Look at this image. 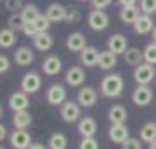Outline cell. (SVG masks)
Instances as JSON below:
<instances>
[{
    "instance_id": "obj_1",
    "label": "cell",
    "mask_w": 156,
    "mask_h": 149,
    "mask_svg": "<svg viewBox=\"0 0 156 149\" xmlns=\"http://www.w3.org/2000/svg\"><path fill=\"white\" fill-rule=\"evenodd\" d=\"M123 88H125V80L118 73L106 75L101 80V85H99V90H101V94H102V97H108V99L120 97L123 94Z\"/></svg>"
},
{
    "instance_id": "obj_2",
    "label": "cell",
    "mask_w": 156,
    "mask_h": 149,
    "mask_svg": "<svg viewBox=\"0 0 156 149\" xmlns=\"http://www.w3.org/2000/svg\"><path fill=\"white\" fill-rule=\"evenodd\" d=\"M132 76L137 85H149L154 80V66L149 62H140L139 66L134 68Z\"/></svg>"
},
{
    "instance_id": "obj_3",
    "label": "cell",
    "mask_w": 156,
    "mask_h": 149,
    "mask_svg": "<svg viewBox=\"0 0 156 149\" xmlns=\"http://www.w3.org/2000/svg\"><path fill=\"white\" fill-rule=\"evenodd\" d=\"M45 99H47V102L50 106H62L68 101V92H66V88H64V85L52 83L47 88V92H45Z\"/></svg>"
},
{
    "instance_id": "obj_4",
    "label": "cell",
    "mask_w": 156,
    "mask_h": 149,
    "mask_svg": "<svg viewBox=\"0 0 156 149\" xmlns=\"http://www.w3.org/2000/svg\"><path fill=\"white\" fill-rule=\"evenodd\" d=\"M62 122L66 123H75L80 122V116H82V106L78 104L76 101H66L59 109Z\"/></svg>"
},
{
    "instance_id": "obj_5",
    "label": "cell",
    "mask_w": 156,
    "mask_h": 149,
    "mask_svg": "<svg viewBox=\"0 0 156 149\" xmlns=\"http://www.w3.org/2000/svg\"><path fill=\"white\" fill-rule=\"evenodd\" d=\"M42 87V76L37 71H30L21 78V90L26 92L28 95L37 94Z\"/></svg>"
},
{
    "instance_id": "obj_6",
    "label": "cell",
    "mask_w": 156,
    "mask_h": 149,
    "mask_svg": "<svg viewBox=\"0 0 156 149\" xmlns=\"http://www.w3.org/2000/svg\"><path fill=\"white\" fill-rule=\"evenodd\" d=\"M9 142H11V146L14 149H28L33 144L28 130H19V128H14L9 133Z\"/></svg>"
},
{
    "instance_id": "obj_7",
    "label": "cell",
    "mask_w": 156,
    "mask_h": 149,
    "mask_svg": "<svg viewBox=\"0 0 156 149\" xmlns=\"http://www.w3.org/2000/svg\"><path fill=\"white\" fill-rule=\"evenodd\" d=\"M153 101V90L149 85H137L132 92V102L139 108H146Z\"/></svg>"
},
{
    "instance_id": "obj_8",
    "label": "cell",
    "mask_w": 156,
    "mask_h": 149,
    "mask_svg": "<svg viewBox=\"0 0 156 149\" xmlns=\"http://www.w3.org/2000/svg\"><path fill=\"white\" fill-rule=\"evenodd\" d=\"M87 21H89V26L94 31H104L109 26V16L106 14V11H99V9H94L90 12Z\"/></svg>"
},
{
    "instance_id": "obj_9",
    "label": "cell",
    "mask_w": 156,
    "mask_h": 149,
    "mask_svg": "<svg viewBox=\"0 0 156 149\" xmlns=\"http://www.w3.org/2000/svg\"><path fill=\"white\" fill-rule=\"evenodd\" d=\"M76 102L82 108H94L97 102V90L94 87H89V85L82 87L76 94Z\"/></svg>"
},
{
    "instance_id": "obj_10",
    "label": "cell",
    "mask_w": 156,
    "mask_h": 149,
    "mask_svg": "<svg viewBox=\"0 0 156 149\" xmlns=\"http://www.w3.org/2000/svg\"><path fill=\"white\" fill-rule=\"evenodd\" d=\"M9 108L12 109V113H17V111H28V108H30L28 94L23 92V90L12 92L11 97H9Z\"/></svg>"
},
{
    "instance_id": "obj_11",
    "label": "cell",
    "mask_w": 156,
    "mask_h": 149,
    "mask_svg": "<svg viewBox=\"0 0 156 149\" xmlns=\"http://www.w3.org/2000/svg\"><path fill=\"white\" fill-rule=\"evenodd\" d=\"M106 47H108V50L115 52L116 55H123L125 52H127V49H128V40H127L125 35L115 33V35H111V37L108 38Z\"/></svg>"
},
{
    "instance_id": "obj_12",
    "label": "cell",
    "mask_w": 156,
    "mask_h": 149,
    "mask_svg": "<svg viewBox=\"0 0 156 149\" xmlns=\"http://www.w3.org/2000/svg\"><path fill=\"white\" fill-rule=\"evenodd\" d=\"M61 69H62V61H61V57L56 54L47 55L44 59V62H42V71L47 76H56V75L61 73Z\"/></svg>"
},
{
    "instance_id": "obj_13",
    "label": "cell",
    "mask_w": 156,
    "mask_h": 149,
    "mask_svg": "<svg viewBox=\"0 0 156 149\" xmlns=\"http://www.w3.org/2000/svg\"><path fill=\"white\" fill-rule=\"evenodd\" d=\"M85 69L82 66H71L64 75V80L69 87H83L85 83Z\"/></svg>"
},
{
    "instance_id": "obj_14",
    "label": "cell",
    "mask_w": 156,
    "mask_h": 149,
    "mask_svg": "<svg viewBox=\"0 0 156 149\" xmlns=\"http://www.w3.org/2000/svg\"><path fill=\"white\" fill-rule=\"evenodd\" d=\"M134 28V31L137 35H147V33H153V30H154V21H153V17L149 14H142L140 12V16L137 17V21L132 24Z\"/></svg>"
},
{
    "instance_id": "obj_15",
    "label": "cell",
    "mask_w": 156,
    "mask_h": 149,
    "mask_svg": "<svg viewBox=\"0 0 156 149\" xmlns=\"http://www.w3.org/2000/svg\"><path fill=\"white\" fill-rule=\"evenodd\" d=\"M85 47H87V38H85V35L82 33V31H75V33H71L66 38V49L69 50V52L80 54Z\"/></svg>"
},
{
    "instance_id": "obj_16",
    "label": "cell",
    "mask_w": 156,
    "mask_h": 149,
    "mask_svg": "<svg viewBox=\"0 0 156 149\" xmlns=\"http://www.w3.org/2000/svg\"><path fill=\"white\" fill-rule=\"evenodd\" d=\"M97 132V122L92 116H83L78 122V133L82 137H94Z\"/></svg>"
},
{
    "instance_id": "obj_17",
    "label": "cell",
    "mask_w": 156,
    "mask_h": 149,
    "mask_svg": "<svg viewBox=\"0 0 156 149\" xmlns=\"http://www.w3.org/2000/svg\"><path fill=\"white\" fill-rule=\"evenodd\" d=\"M14 61H16L17 66H30L35 61V52L30 47L23 45V47L16 49V52H14Z\"/></svg>"
},
{
    "instance_id": "obj_18",
    "label": "cell",
    "mask_w": 156,
    "mask_h": 149,
    "mask_svg": "<svg viewBox=\"0 0 156 149\" xmlns=\"http://www.w3.org/2000/svg\"><path fill=\"white\" fill-rule=\"evenodd\" d=\"M80 62H82V66H85V68L97 66V62H99V52H97V49L87 45V47L80 52Z\"/></svg>"
},
{
    "instance_id": "obj_19",
    "label": "cell",
    "mask_w": 156,
    "mask_h": 149,
    "mask_svg": "<svg viewBox=\"0 0 156 149\" xmlns=\"http://www.w3.org/2000/svg\"><path fill=\"white\" fill-rule=\"evenodd\" d=\"M108 137L111 139L115 144H120V146H122V144L128 139V128H127V125H125V123L111 125L109 130H108Z\"/></svg>"
},
{
    "instance_id": "obj_20",
    "label": "cell",
    "mask_w": 156,
    "mask_h": 149,
    "mask_svg": "<svg viewBox=\"0 0 156 149\" xmlns=\"http://www.w3.org/2000/svg\"><path fill=\"white\" fill-rule=\"evenodd\" d=\"M116 62H118V55L115 52H111V50H102V52H99V62H97L99 69L109 71V69H113V68L116 66Z\"/></svg>"
},
{
    "instance_id": "obj_21",
    "label": "cell",
    "mask_w": 156,
    "mask_h": 149,
    "mask_svg": "<svg viewBox=\"0 0 156 149\" xmlns=\"http://www.w3.org/2000/svg\"><path fill=\"white\" fill-rule=\"evenodd\" d=\"M108 118H109V123H111V125H120V123L127 122L128 113L122 104H115V106L109 108V111H108Z\"/></svg>"
},
{
    "instance_id": "obj_22",
    "label": "cell",
    "mask_w": 156,
    "mask_h": 149,
    "mask_svg": "<svg viewBox=\"0 0 156 149\" xmlns=\"http://www.w3.org/2000/svg\"><path fill=\"white\" fill-rule=\"evenodd\" d=\"M52 45H54V38H52V35L44 31V33H38L37 37L33 38V47L38 52H49L52 49Z\"/></svg>"
},
{
    "instance_id": "obj_23",
    "label": "cell",
    "mask_w": 156,
    "mask_h": 149,
    "mask_svg": "<svg viewBox=\"0 0 156 149\" xmlns=\"http://www.w3.org/2000/svg\"><path fill=\"white\" fill-rule=\"evenodd\" d=\"M139 16H140V11L137 5H123L120 9V19L125 24H134Z\"/></svg>"
},
{
    "instance_id": "obj_24",
    "label": "cell",
    "mask_w": 156,
    "mask_h": 149,
    "mask_svg": "<svg viewBox=\"0 0 156 149\" xmlns=\"http://www.w3.org/2000/svg\"><path fill=\"white\" fill-rule=\"evenodd\" d=\"M33 123V118L30 115V111H17L12 115V125L14 128H19V130H26Z\"/></svg>"
},
{
    "instance_id": "obj_25",
    "label": "cell",
    "mask_w": 156,
    "mask_h": 149,
    "mask_svg": "<svg viewBox=\"0 0 156 149\" xmlns=\"http://www.w3.org/2000/svg\"><path fill=\"white\" fill-rule=\"evenodd\" d=\"M45 16L50 19V23H62L66 16V7L61 4H50L45 11Z\"/></svg>"
},
{
    "instance_id": "obj_26",
    "label": "cell",
    "mask_w": 156,
    "mask_h": 149,
    "mask_svg": "<svg viewBox=\"0 0 156 149\" xmlns=\"http://www.w3.org/2000/svg\"><path fill=\"white\" fill-rule=\"evenodd\" d=\"M123 59H125L127 64L135 68V66H139L140 62H144V55H142V50L137 49V47H128L127 52L123 54Z\"/></svg>"
},
{
    "instance_id": "obj_27",
    "label": "cell",
    "mask_w": 156,
    "mask_h": 149,
    "mask_svg": "<svg viewBox=\"0 0 156 149\" xmlns=\"http://www.w3.org/2000/svg\"><path fill=\"white\" fill-rule=\"evenodd\" d=\"M140 140L146 144H151L153 140H156V123L147 122L140 127Z\"/></svg>"
},
{
    "instance_id": "obj_28",
    "label": "cell",
    "mask_w": 156,
    "mask_h": 149,
    "mask_svg": "<svg viewBox=\"0 0 156 149\" xmlns=\"http://www.w3.org/2000/svg\"><path fill=\"white\" fill-rule=\"evenodd\" d=\"M14 44H16V31L11 28H2L0 30V47L11 49Z\"/></svg>"
},
{
    "instance_id": "obj_29",
    "label": "cell",
    "mask_w": 156,
    "mask_h": 149,
    "mask_svg": "<svg viewBox=\"0 0 156 149\" xmlns=\"http://www.w3.org/2000/svg\"><path fill=\"white\" fill-rule=\"evenodd\" d=\"M47 146H49V149H66L68 147V137L62 132H54L49 137Z\"/></svg>"
},
{
    "instance_id": "obj_30",
    "label": "cell",
    "mask_w": 156,
    "mask_h": 149,
    "mask_svg": "<svg viewBox=\"0 0 156 149\" xmlns=\"http://www.w3.org/2000/svg\"><path fill=\"white\" fill-rule=\"evenodd\" d=\"M19 14H21V17H23V21H24V23H33L35 19L42 14V12H40L35 5H24Z\"/></svg>"
},
{
    "instance_id": "obj_31",
    "label": "cell",
    "mask_w": 156,
    "mask_h": 149,
    "mask_svg": "<svg viewBox=\"0 0 156 149\" xmlns=\"http://www.w3.org/2000/svg\"><path fill=\"white\" fill-rule=\"evenodd\" d=\"M142 55H144V62H149V64L154 66L156 64V44L154 42L146 45L144 50H142Z\"/></svg>"
},
{
    "instance_id": "obj_32",
    "label": "cell",
    "mask_w": 156,
    "mask_h": 149,
    "mask_svg": "<svg viewBox=\"0 0 156 149\" xmlns=\"http://www.w3.org/2000/svg\"><path fill=\"white\" fill-rule=\"evenodd\" d=\"M139 11L142 14H149L153 16L156 12V0H140L139 2Z\"/></svg>"
},
{
    "instance_id": "obj_33",
    "label": "cell",
    "mask_w": 156,
    "mask_h": 149,
    "mask_svg": "<svg viewBox=\"0 0 156 149\" xmlns=\"http://www.w3.org/2000/svg\"><path fill=\"white\" fill-rule=\"evenodd\" d=\"M35 26H37V30H38V33H44V31H49V28H50V19L45 14H40L37 19H35Z\"/></svg>"
},
{
    "instance_id": "obj_34",
    "label": "cell",
    "mask_w": 156,
    "mask_h": 149,
    "mask_svg": "<svg viewBox=\"0 0 156 149\" xmlns=\"http://www.w3.org/2000/svg\"><path fill=\"white\" fill-rule=\"evenodd\" d=\"M23 26H24V21H23L21 14H12L9 17V21H7V28H11L14 31H21Z\"/></svg>"
},
{
    "instance_id": "obj_35",
    "label": "cell",
    "mask_w": 156,
    "mask_h": 149,
    "mask_svg": "<svg viewBox=\"0 0 156 149\" xmlns=\"http://www.w3.org/2000/svg\"><path fill=\"white\" fill-rule=\"evenodd\" d=\"M4 5H5V9L9 12H12V14H19V12L23 11L24 4H23V0H4Z\"/></svg>"
},
{
    "instance_id": "obj_36",
    "label": "cell",
    "mask_w": 156,
    "mask_h": 149,
    "mask_svg": "<svg viewBox=\"0 0 156 149\" xmlns=\"http://www.w3.org/2000/svg\"><path fill=\"white\" fill-rule=\"evenodd\" d=\"M80 17H82L80 11H76V9H66V16H64V23H68V24H75V23H78V21H80Z\"/></svg>"
},
{
    "instance_id": "obj_37",
    "label": "cell",
    "mask_w": 156,
    "mask_h": 149,
    "mask_svg": "<svg viewBox=\"0 0 156 149\" xmlns=\"http://www.w3.org/2000/svg\"><path fill=\"white\" fill-rule=\"evenodd\" d=\"M78 149H99V142L94 137H82Z\"/></svg>"
},
{
    "instance_id": "obj_38",
    "label": "cell",
    "mask_w": 156,
    "mask_h": 149,
    "mask_svg": "<svg viewBox=\"0 0 156 149\" xmlns=\"http://www.w3.org/2000/svg\"><path fill=\"white\" fill-rule=\"evenodd\" d=\"M122 149H142V140H140V139L128 137L127 140L122 144Z\"/></svg>"
},
{
    "instance_id": "obj_39",
    "label": "cell",
    "mask_w": 156,
    "mask_h": 149,
    "mask_svg": "<svg viewBox=\"0 0 156 149\" xmlns=\"http://www.w3.org/2000/svg\"><path fill=\"white\" fill-rule=\"evenodd\" d=\"M23 35L24 37H30V38H35L37 35H38V30L35 26V23H24V26H23Z\"/></svg>"
},
{
    "instance_id": "obj_40",
    "label": "cell",
    "mask_w": 156,
    "mask_h": 149,
    "mask_svg": "<svg viewBox=\"0 0 156 149\" xmlns=\"http://www.w3.org/2000/svg\"><path fill=\"white\" fill-rule=\"evenodd\" d=\"M111 2H113V0H90L92 7H94V9H99V11L108 9V7L111 5Z\"/></svg>"
},
{
    "instance_id": "obj_41",
    "label": "cell",
    "mask_w": 156,
    "mask_h": 149,
    "mask_svg": "<svg viewBox=\"0 0 156 149\" xmlns=\"http://www.w3.org/2000/svg\"><path fill=\"white\" fill-rule=\"evenodd\" d=\"M9 69H11V61H9V57L0 54V75L7 73Z\"/></svg>"
},
{
    "instance_id": "obj_42",
    "label": "cell",
    "mask_w": 156,
    "mask_h": 149,
    "mask_svg": "<svg viewBox=\"0 0 156 149\" xmlns=\"http://www.w3.org/2000/svg\"><path fill=\"white\" fill-rule=\"evenodd\" d=\"M7 137H9V133H7L5 125H4V123H0V142H2L4 139H7Z\"/></svg>"
},
{
    "instance_id": "obj_43",
    "label": "cell",
    "mask_w": 156,
    "mask_h": 149,
    "mask_svg": "<svg viewBox=\"0 0 156 149\" xmlns=\"http://www.w3.org/2000/svg\"><path fill=\"white\" fill-rule=\"evenodd\" d=\"M118 4H120V5H135V4H137V0H118Z\"/></svg>"
},
{
    "instance_id": "obj_44",
    "label": "cell",
    "mask_w": 156,
    "mask_h": 149,
    "mask_svg": "<svg viewBox=\"0 0 156 149\" xmlns=\"http://www.w3.org/2000/svg\"><path fill=\"white\" fill-rule=\"evenodd\" d=\"M28 149H47V147H45L44 144H40V142H33Z\"/></svg>"
},
{
    "instance_id": "obj_45",
    "label": "cell",
    "mask_w": 156,
    "mask_h": 149,
    "mask_svg": "<svg viewBox=\"0 0 156 149\" xmlns=\"http://www.w3.org/2000/svg\"><path fill=\"white\" fill-rule=\"evenodd\" d=\"M147 149H156V140H153V142L147 146Z\"/></svg>"
},
{
    "instance_id": "obj_46",
    "label": "cell",
    "mask_w": 156,
    "mask_h": 149,
    "mask_svg": "<svg viewBox=\"0 0 156 149\" xmlns=\"http://www.w3.org/2000/svg\"><path fill=\"white\" fill-rule=\"evenodd\" d=\"M151 37H153V42L156 44V26H154V30H153V33H151Z\"/></svg>"
},
{
    "instance_id": "obj_47",
    "label": "cell",
    "mask_w": 156,
    "mask_h": 149,
    "mask_svg": "<svg viewBox=\"0 0 156 149\" xmlns=\"http://www.w3.org/2000/svg\"><path fill=\"white\" fill-rule=\"evenodd\" d=\"M2 116H4V108H2V104H0V120H2Z\"/></svg>"
},
{
    "instance_id": "obj_48",
    "label": "cell",
    "mask_w": 156,
    "mask_h": 149,
    "mask_svg": "<svg viewBox=\"0 0 156 149\" xmlns=\"http://www.w3.org/2000/svg\"><path fill=\"white\" fill-rule=\"evenodd\" d=\"M0 149H5V147H4V146H2V144H0Z\"/></svg>"
},
{
    "instance_id": "obj_49",
    "label": "cell",
    "mask_w": 156,
    "mask_h": 149,
    "mask_svg": "<svg viewBox=\"0 0 156 149\" xmlns=\"http://www.w3.org/2000/svg\"><path fill=\"white\" fill-rule=\"evenodd\" d=\"M78 2H85V0H78Z\"/></svg>"
},
{
    "instance_id": "obj_50",
    "label": "cell",
    "mask_w": 156,
    "mask_h": 149,
    "mask_svg": "<svg viewBox=\"0 0 156 149\" xmlns=\"http://www.w3.org/2000/svg\"><path fill=\"white\" fill-rule=\"evenodd\" d=\"M0 2H2V0H0Z\"/></svg>"
}]
</instances>
